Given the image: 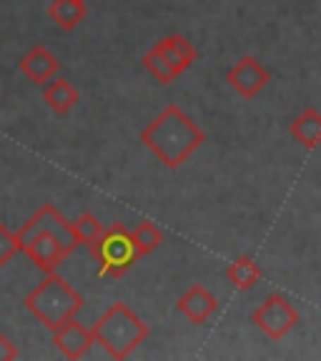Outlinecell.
<instances>
[{"label":"cell","mask_w":321,"mask_h":361,"mask_svg":"<svg viewBox=\"0 0 321 361\" xmlns=\"http://www.w3.org/2000/svg\"><path fill=\"white\" fill-rule=\"evenodd\" d=\"M141 143L166 169L176 171L206 143V133L176 103H169L141 130Z\"/></svg>","instance_id":"obj_1"},{"label":"cell","mask_w":321,"mask_h":361,"mask_svg":"<svg viewBox=\"0 0 321 361\" xmlns=\"http://www.w3.org/2000/svg\"><path fill=\"white\" fill-rule=\"evenodd\" d=\"M90 329H93L96 344H101L103 351L111 359H119V361L128 359L151 336L148 324L128 304H123V301H116Z\"/></svg>","instance_id":"obj_2"},{"label":"cell","mask_w":321,"mask_h":361,"mask_svg":"<svg viewBox=\"0 0 321 361\" xmlns=\"http://www.w3.org/2000/svg\"><path fill=\"white\" fill-rule=\"evenodd\" d=\"M25 309L43 324L45 329L56 331L66 322L75 319L83 309V296L58 274H48L33 291L25 296Z\"/></svg>","instance_id":"obj_3"},{"label":"cell","mask_w":321,"mask_h":361,"mask_svg":"<svg viewBox=\"0 0 321 361\" xmlns=\"http://www.w3.org/2000/svg\"><path fill=\"white\" fill-rule=\"evenodd\" d=\"M88 251L98 264V276L103 279H123L133 269L135 261L141 259L133 236L121 221L108 226L101 233V238L96 243H90Z\"/></svg>","instance_id":"obj_4"},{"label":"cell","mask_w":321,"mask_h":361,"mask_svg":"<svg viewBox=\"0 0 321 361\" xmlns=\"http://www.w3.org/2000/svg\"><path fill=\"white\" fill-rule=\"evenodd\" d=\"M254 324L261 334L271 338V341H281L296 324H299V311L293 309V304L281 296V293H271L266 296L264 304L254 311Z\"/></svg>","instance_id":"obj_5"},{"label":"cell","mask_w":321,"mask_h":361,"mask_svg":"<svg viewBox=\"0 0 321 361\" xmlns=\"http://www.w3.org/2000/svg\"><path fill=\"white\" fill-rule=\"evenodd\" d=\"M40 231H51L56 233L58 238H61L63 243L68 246V251L73 254L75 248L80 246L78 238H75V231H73V224L71 221L63 219V214L56 209V206H51V203H45V206H40L38 211H35L33 216H30L25 224H23V228L18 231V238H20V246L23 241H28L30 236H35V233Z\"/></svg>","instance_id":"obj_6"},{"label":"cell","mask_w":321,"mask_h":361,"mask_svg":"<svg viewBox=\"0 0 321 361\" xmlns=\"http://www.w3.org/2000/svg\"><path fill=\"white\" fill-rule=\"evenodd\" d=\"M23 254L28 256L43 274H56L58 266L71 256L68 246L51 231H40L30 236L28 241H23Z\"/></svg>","instance_id":"obj_7"},{"label":"cell","mask_w":321,"mask_h":361,"mask_svg":"<svg viewBox=\"0 0 321 361\" xmlns=\"http://www.w3.org/2000/svg\"><path fill=\"white\" fill-rule=\"evenodd\" d=\"M226 83L231 85L241 98H256L271 83V73L254 56H243L226 73Z\"/></svg>","instance_id":"obj_8"},{"label":"cell","mask_w":321,"mask_h":361,"mask_svg":"<svg viewBox=\"0 0 321 361\" xmlns=\"http://www.w3.org/2000/svg\"><path fill=\"white\" fill-rule=\"evenodd\" d=\"M53 344L66 359H83L90 346L96 344V336H93V329H85L80 322L71 319L53 331Z\"/></svg>","instance_id":"obj_9"},{"label":"cell","mask_w":321,"mask_h":361,"mask_svg":"<svg viewBox=\"0 0 321 361\" xmlns=\"http://www.w3.org/2000/svg\"><path fill=\"white\" fill-rule=\"evenodd\" d=\"M176 309L186 316L191 324H206L216 314V309H219V301H216V296L206 286L193 283L183 296H178Z\"/></svg>","instance_id":"obj_10"},{"label":"cell","mask_w":321,"mask_h":361,"mask_svg":"<svg viewBox=\"0 0 321 361\" xmlns=\"http://www.w3.org/2000/svg\"><path fill=\"white\" fill-rule=\"evenodd\" d=\"M20 71L25 78H30V83L45 85L48 80H53L58 75L61 61H58L45 45H33V48L20 58Z\"/></svg>","instance_id":"obj_11"},{"label":"cell","mask_w":321,"mask_h":361,"mask_svg":"<svg viewBox=\"0 0 321 361\" xmlns=\"http://www.w3.org/2000/svg\"><path fill=\"white\" fill-rule=\"evenodd\" d=\"M291 138L299 146H304L306 151H314L321 143V113L316 108H304V111L293 118V123L289 126Z\"/></svg>","instance_id":"obj_12"},{"label":"cell","mask_w":321,"mask_h":361,"mask_svg":"<svg viewBox=\"0 0 321 361\" xmlns=\"http://www.w3.org/2000/svg\"><path fill=\"white\" fill-rule=\"evenodd\" d=\"M78 98H80L78 90H75L73 83L66 78H53L43 85V101L56 116H66V113L73 111Z\"/></svg>","instance_id":"obj_13"},{"label":"cell","mask_w":321,"mask_h":361,"mask_svg":"<svg viewBox=\"0 0 321 361\" xmlns=\"http://www.w3.org/2000/svg\"><path fill=\"white\" fill-rule=\"evenodd\" d=\"M156 45L164 51V56L169 58V63L174 66V71L178 75L183 73V71H188L198 58V53L191 45V40L183 38V35H166V38H161Z\"/></svg>","instance_id":"obj_14"},{"label":"cell","mask_w":321,"mask_h":361,"mask_svg":"<svg viewBox=\"0 0 321 361\" xmlns=\"http://www.w3.org/2000/svg\"><path fill=\"white\" fill-rule=\"evenodd\" d=\"M48 16L53 23H58V28L71 33L85 18V3L83 0H53L48 6Z\"/></svg>","instance_id":"obj_15"},{"label":"cell","mask_w":321,"mask_h":361,"mask_svg":"<svg viewBox=\"0 0 321 361\" xmlns=\"http://www.w3.org/2000/svg\"><path fill=\"white\" fill-rule=\"evenodd\" d=\"M226 279L234 283L236 291H251L261 281V269L251 256H238L234 264L226 269Z\"/></svg>","instance_id":"obj_16"},{"label":"cell","mask_w":321,"mask_h":361,"mask_svg":"<svg viewBox=\"0 0 321 361\" xmlns=\"http://www.w3.org/2000/svg\"><path fill=\"white\" fill-rule=\"evenodd\" d=\"M143 68H146L148 73L153 75V80H158L161 85H169L174 83L176 78H178V73L174 71V66L169 63V58L164 56V51L158 48V45H153L151 51L143 56Z\"/></svg>","instance_id":"obj_17"},{"label":"cell","mask_w":321,"mask_h":361,"mask_svg":"<svg viewBox=\"0 0 321 361\" xmlns=\"http://www.w3.org/2000/svg\"><path fill=\"white\" fill-rule=\"evenodd\" d=\"M131 236H133V243L141 256H148L151 251H156V248L164 243V231H161L153 221H141V224L131 231Z\"/></svg>","instance_id":"obj_18"},{"label":"cell","mask_w":321,"mask_h":361,"mask_svg":"<svg viewBox=\"0 0 321 361\" xmlns=\"http://www.w3.org/2000/svg\"><path fill=\"white\" fill-rule=\"evenodd\" d=\"M73 231H75L78 243L90 246V243H96L98 238H101V233L106 231V228H103V224L93 214H80L78 219L73 221Z\"/></svg>","instance_id":"obj_19"},{"label":"cell","mask_w":321,"mask_h":361,"mask_svg":"<svg viewBox=\"0 0 321 361\" xmlns=\"http://www.w3.org/2000/svg\"><path fill=\"white\" fill-rule=\"evenodd\" d=\"M20 238L18 233H13L6 224H0V266H6L13 256L20 254Z\"/></svg>","instance_id":"obj_20"},{"label":"cell","mask_w":321,"mask_h":361,"mask_svg":"<svg viewBox=\"0 0 321 361\" xmlns=\"http://www.w3.org/2000/svg\"><path fill=\"white\" fill-rule=\"evenodd\" d=\"M18 359V349L6 334H0V361H13Z\"/></svg>","instance_id":"obj_21"},{"label":"cell","mask_w":321,"mask_h":361,"mask_svg":"<svg viewBox=\"0 0 321 361\" xmlns=\"http://www.w3.org/2000/svg\"><path fill=\"white\" fill-rule=\"evenodd\" d=\"M83 3H85V0H83Z\"/></svg>","instance_id":"obj_22"}]
</instances>
